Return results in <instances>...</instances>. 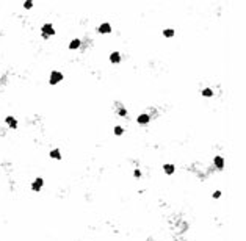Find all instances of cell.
<instances>
[{"label":"cell","mask_w":246,"mask_h":241,"mask_svg":"<svg viewBox=\"0 0 246 241\" xmlns=\"http://www.w3.org/2000/svg\"><path fill=\"white\" fill-rule=\"evenodd\" d=\"M41 35H43L44 39H47V38H50V36L55 35V28L52 27V24H44L43 28H41Z\"/></svg>","instance_id":"1"},{"label":"cell","mask_w":246,"mask_h":241,"mask_svg":"<svg viewBox=\"0 0 246 241\" xmlns=\"http://www.w3.org/2000/svg\"><path fill=\"white\" fill-rule=\"evenodd\" d=\"M61 80H63V74H61L60 71H52V72H50V77H49V83H50L52 86H53V85H58Z\"/></svg>","instance_id":"2"},{"label":"cell","mask_w":246,"mask_h":241,"mask_svg":"<svg viewBox=\"0 0 246 241\" xmlns=\"http://www.w3.org/2000/svg\"><path fill=\"white\" fill-rule=\"evenodd\" d=\"M99 33H102V35H107V33H111V25L108 24V22H105V24H102V25H99V28H97Z\"/></svg>","instance_id":"3"},{"label":"cell","mask_w":246,"mask_h":241,"mask_svg":"<svg viewBox=\"0 0 246 241\" xmlns=\"http://www.w3.org/2000/svg\"><path fill=\"white\" fill-rule=\"evenodd\" d=\"M43 185H44V180L41 179V177H38V179H36L33 183H31V189H33V191H41Z\"/></svg>","instance_id":"4"},{"label":"cell","mask_w":246,"mask_h":241,"mask_svg":"<svg viewBox=\"0 0 246 241\" xmlns=\"http://www.w3.org/2000/svg\"><path fill=\"white\" fill-rule=\"evenodd\" d=\"M136 121H138V124L146 125V124H149V121H151V116H149V114H140Z\"/></svg>","instance_id":"5"},{"label":"cell","mask_w":246,"mask_h":241,"mask_svg":"<svg viewBox=\"0 0 246 241\" xmlns=\"http://www.w3.org/2000/svg\"><path fill=\"white\" fill-rule=\"evenodd\" d=\"M5 122L10 125V129H16V127H17V119H14L13 116H6L5 117Z\"/></svg>","instance_id":"6"},{"label":"cell","mask_w":246,"mask_h":241,"mask_svg":"<svg viewBox=\"0 0 246 241\" xmlns=\"http://www.w3.org/2000/svg\"><path fill=\"white\" fill-rule=\"evenodd\" d=\"M110 61L113 64H118V63H121V53L119 52H113L110 55Z\"/></svg>","instance_id":"7"},{"label":"cell","mask_w":246,"mask_h":241,"mask_svg":"<svg viewBox=\"0 0 246 241\" xmlns=\"http://www.w3.org/2000/svg\"><path fill=\"white\" fill-rule=\"evenodd\" d=\"M213 163H215V166L218 167V169H223V167H224V158L223 157H215V160H213Z\"/></svg>","instance_id":"8"},{"label":"cell","mask_w":246,"mask_h":241,"mask_svg":"<svg viewBox=\"0 0 246 241\" xmlns=\"http://www.w3.org/2000/svg\"><path fill=\"white\" fill-rule=\"evenodd\" d=\"M174 169H176L174 165H168V163H166V165H163V171H165L168 175H172V174H174Z\"/></svg>","instance_id":"9"},{"label":"cell","mask_w":246,"mask_h":241,"mask_svg":"<svg viewBox=\"0 0 246 241\" xmlns=\"http://www.w3.org/2000/svg\"><path fill=\"white\" fill-rule=\"evenodd\" d=\"M80 44H82V42H80V39H77V38H75V39H72L71 42H69V49H71V50H77V49L80 47Z\"/></svg>","instance_id":"10"},{"label":"cell","mask_w":246,"mask_h":241,"mask_svg":"<svg viewBox=\"0 0 246 241\" xmlns=\"http://www.w3.org/2000/svg\"><path fill=\"white\" fill-rule=\"evenodd\" d=\"M50 158H55V160H61V153H60V149H53V151H50Z\"/></svg>","instance_id":"11"},{"label":"cell","mask_w":246,"mask_h":241,"mask_svg":"<svg viewBox=\"0 0 246 241\" xmlns=\"http://www.w3.org/2000/svg\"><path fill=\"white\" fill-rule=\"evenodd\" d=\"M163 36H165V38H172V36H174V30H172V28L163 30Z\"/></svg>","instance_id":"12"},{"label":"cell","mask_w":246,"mask_h":241,"mask_svg":"<svg viewBox=\"0 0 246 241\" xmlns=\"http://www.w3.org/2000/svg\"><path fill=\"white\" fill-rule=\"evenodd\" d=\"M202 95H206V97H212L213 95V91L210 88H206V89H202Z\"/></svg>","instance_id":"13"},{"label":"cell","mask_w":246,"mask_h":241,"mask_svg":"<svg viewBox=\"0 0 246 241\" xmlns=\"http://www.w3.org/2000/svg\"><path fill=\"white\" fill-rule=\"evenodd\" d=\"M122 133H124V129H122V127H119V125H116V127H115V135L119 136V135H122Z\"/></svg>","instance_id":"14"},{"label":"cell","mask_w":246,"mask_h":241,"mask_svg":"<svg viewBox=\"0 0 246 241\" xmlns=\"http://www.w3.org/2000/svg\"><path fill=\"white\" fill-rule=\"evenodd\" d=\"M118 114H119V116H122V117H124V116H127V111H125V108H119V111H118Z\"/></svg>","instance_id":"15"},{"label":"cell","mask_w":246,"mask_h":241,"mask_svg":"<svg viewBox=\"0 0 246 241\" xmlns=\"http://www.w3.org/2000/svg\"><path fill=\"white\" fill-rule=\"evenodd\" d=\"M31 6H33V2H24V8H25V10H30Z\"/></svg>","instance_id":"16"},{"label":"cell","mask_w":246,"mask_h":241,"mask_svg":"<svg viewBox=\"0 0 246 241\" xmlns=\"http://www.w3.org/2000/svg\"><path fill=\"white\" fill-rule=\"evenodd\" d=\"M218 197H221V191H215L213 193V199H218Z\"/></svg>","instance_id":"17"},{"label":"cell","mask_w":246,"mask_h":241,"mask_svg":"<svg viewBox=\"0 0 246 241\" xmlns=\"http://www.w3.org/2000/svg\"><path fill=\"white\" fill-rule=\"evenodd\" d=\"M133 175H135V177H141V171H140V169H136Z\"/></svg>","instance_id":"18"}]
</instances>
